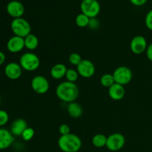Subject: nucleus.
<instances>
[{
    "label": "nucleus",
    "instance_id": "obj_17",
    "mask_svg": "<svg viewBox=\"0 0 152 152\" xmlns=\"http://www.w3.org/2000/svg\"><path fill=\"white\" fill-rule=\"evenodd\" d=\"M67 67L62 63H57L53 65L50 69V76L55 80H61L65 77L67 72Z\"/></svg>",
    "mask_w": 152,
    "mask_h": 152
},
{
    "label": "nucleus",
    "instance_id": "obj_20",
    "mask_svg": "<svg viewBox=\"0 0 152 152\" xmlns=\"http://www.w3.org/2000/svg\"><path fill=\"white\" fill-rule=\"evenodd\" d=\"M91 142L96 148H102L106 146L107 137L102 134H96L93 137Z\"/></svg>",
    "mask_w": 152,
    "mask_h": 152
},
{
    "label": "nucleus",
    "instance_id": "obj_12",
    "mask_svg": "<svg viewBox=\"0 0 152 152\" xmlns=\"http://www.w3.org/2000/svg\"><path fill=\"white\" fill-rule=\"evenodd\" d=\"M4 74L10 80H18L22 76V68L21 65L16 62H10L4 68Z\"/></svg>",
    "mask_w": 152,
    "mask_h": 152
},
{
    "label": "nucleus",
    "instance_id": "obj_18",
    "mask_svg": "<svg viewBox=\"0 0 152 152\" xmlns=\"http://www.w3.org/2000/svg\"><path fill=\"white\" fill-rule=\"evenodd\" d=\"M67 111H68L69 116L74 119L80 118L83 114V107L80 103L77 102H72L71 103H68Z\"/></svg>",
    "mask_w": 152,
    "mask_h": 152
},
{
    "label": "nucleus",
    "instance_id": "obj_26",
    "mask_svg": "<svg viewBox=\"0 0 152 152\" xmlns=\"http://www.w3.org/2000/svg\"><path fill=\"white\" fill-rule=\"evenodd\" d=\"M9 120V115L4 110H0V126H4Z\"/></svg>",
    "mask_w": 152,
    "mask_h": 152
},
{
    "label": "nucleus",
    "instance_id": "obj_25",
    "mask_svg": "<svg viewBox=\"0 0 152 152\" xmlns=\"http://www.w3.org/2000/svg\"><path fill=\"white\" fill-rule=\"evenodd\" d=\"M35 134V131L31 127H28L25 130V132L22 133V138L23 139V140L25 141H30L31 140L33 139V137H34Z\"/></svg>",
    "mask_w": 152,
    "mask_h": 152
},
{
    "label": "nucleus",
    "instance_id": "obj_3",
    "mask_svg": "<svg viewBox=\"0 0 152 152\" xmlns=\"http://www.w3.org/2000/svg\"><path fill=\"white\" fill-rule=\"evenodd\" d=\"M10 28L15 36L25 38L31 34V27L29 22L24 18H16L12 20Z\"/></svg>",
    "mask_w": 152,
    "mask_h": 152
},
{
    "label": "nucleus",
    "instance_id": "obj_7",
    "mask_svg": "<svg viewBox=\"0 0 152 152\" xmlns=\"http://www.w3.org/2000/svg\"><path fill=\"white\" fill-rule=\"evenodd\" d=\"M126 144V138L120 133H114L107 137L106 147L111 151H117L122 149Z\"/></svg>",
    "mask_w": 152,
    "mask_h": 152
},
{
    "label": "nucleus",
    "instance_id": "obj_4",
    "mask_svg": "<svg viewBox=\"0 0 152 152\" xmlns=\"http://www.w3.org/2000/svg\"><path fill=\"white\" fill-rule=\"evenodd\" d=\"M19 65L22 69L27 71H34L40 65V59L37 54L31 52L25 53L21 56Z\"/></svg>",
    "mask_w": 152,
    "mask_h": 152
},
{
    "label": "nucleus",
    "instance_id": "obj_27",
    "mask_svg": "<svg viewBox=\"0 0 152 152\" xmlns=\"http://www.w3.org/2000/svg\"><path fill=\"white\" fill-rule=\"evenodd\" d=\"M145 25L149 31H152V10H149L145 16Z\"/></svg>",
    "mask_w": 152,
    "mask_h": 152
},
{
    "label": "nucleus",
    "instance_id": "obj_31",
    "mask_svg": "<svg viewBox=\"0 0 152 152\" xmlns=\"http://www.w3.org/2000/svg\"><path fill=\"white\" fill-rule=\"evenodd\" d=\"M145 53H146V56L148 60L152 62V42L148 45Z\"/></svg>",
    "mask_w": 152,
    "mask_h": 152
},
{
    "label": "nucleus",
    "instance_id": "obj_9",
    "mask_svg": "<svg viewBox=\"0 0 152 152\" xmlns=\"http://www.w3.org/2000/svg\"><path fill=\"white\" fill-rule=\"evenodd\" d=\"M77 71L79 75L86 79L93 77L96 71L95 65L91 61L88 59H83L82 62L77 66Z\"/></svg>",
    "mask_w": 152,
    "mask_h": 152
},
{
    "label": "nucleus",
    "instance_id": "obj_11",
    "mask_svg": "<svg viewBox=\"0 0 152 152\" xmlns=\"http://www.w3.org/2000/svg\"><path fill=\"white\" fill-rule=\"evenodd\" d=\"M7 13L13 19L21 18L25 13V7L23 4L19 1L13 0L8 2L6 7Z\"/></svg>",
    "mask_w": 152,
    "mask_h": 152
},
{
    "label": "nucleus",
    "instance_id": "obj_13",
    "mask_svg": "<svg viewBox=\"0 0 152 152\" xmlns=\"http://www.w3.org/2000/svg\"><path fill=\"white\" fill-rule=\"evenodd\" d=\"M25 47L24 38L17 36H13L9 39L7 43V48L10 53H19L22 51Z\"/></svg>",
    "mask_w": 152,
    "mask_h": 152
},
{
    "label": "nucleus",
    "instance_id": "obj_2",
    "mask_svg": "<svg viewBox=\"0 0 152 152\" xmlns=\"http://www.w3.org/2000/svg\"><path fill=\"white\" fill-rule=\"evenodd\" d=\"M58 146L63 152H77L82 147V140L74 134L61 135L58 140Z\"/></svg>",
    "mask_w": 152,
    "mask_h": 152
},
{
    "label": "nucleus",
    "instance_id": "obj_14",
    "mask_svg": "<svg viewBox=\"0 0 152 152\" xmlns=\"http://www.w3.org/2000/svg\"><path fill=\"white\" fill-rule=\"evenodd\" d=\"M14 141V136L10 131L5 129H0V150L9 148Z\"/></svg>",
    "mask_w": 152,
    "mask_h": 152
},
{
    "label": "nucleus",
    "instance_id": "obj_33",
    "mask_svg": "<svg viewBox=\"0 0 152 152\" xmlns=\"http://www.w3.org/2000/svg\"><path fill=\"white\" fill-rule=\"evenodd\" d=\"M0 102H1V99H0Z\"/></svg>",
    "mask_w": 152,
    "mask_h": 152
},
{
    "label": "nucleus",
    "instance_id": "obj_15",
    "mask_svg": "<svg viewBox=\"0 0 152 152\" xmlns=\"http://www.w3.org/2000/svg\"><path fill=\"white\" fill-rule=\"evenodd\" d=\"M125 94H126V90L124 88V86L122 85L114 83L108 88V95L113 100H121L125 96Z\"/></svg>",
    "mask_w": 152,
    "mask_h": 152
},
{
    "label": "nucleus",
    "instance_id": "obj_30",
    "mask_svg": "<svg viewBox=\"0 0 152 152\" xmlns=\"http://www.w3.org/2000/svg\"><path fill=\"white\" fill-rule=\"evenodd\" d=\"M148 0H130L131 3L132 4L135 6H137V7H140V6L144 5L145 3L147 2Z\"/></svg>",
    "mask_w": 152,
    "mask_h": 152
},
{
    "label": "nucleus",
    "instance_id": "obj_22",
    "mask_svg": "<svg viewBox=\"0 0 152 152\" xmlns=\"http://www.w3.org/2000/svg\"><path fill=\"white\" fill-rule=\"evenodd\" d=\"M115 83L114 82V77H113V74H105L101 77L100 78V84L102 85L103 87L108 88H109L111 86Z\"/></svg>",
    "mask_w": 152,
    "mask_h": 152
},
{
    "label": "nucleus",
    "instance_id": "obj_1",
    "mask_svg": "<svg viewBox=\"0 0 152 152\" xmlns=\"http://www.w3.org/2000/svg\"><path fill=\"white\" fill-rule=\"evenodd\" d=\"M80 94L78 86L75 83L68 81L59 83L56 88V95L61 101L67 103L75 102Z\"/></svg>",
    "mask_w": 152,
    "mask_h": 152
},
{
    "label": "nucleus",
    "instance_id": "obj_28",
    "mask_svg": "<svg viewBox=\"0 0 152 152\" xmlns=\"http://www.w3.org/2000/svg\"><path fill=\"white\" fill-rule=\"evenodd\" d=\"M99 25H100V22L96 18H91V19H90L88 27L91 30H96L99 28Z\"/></svg>",
    "mask_w": 152,
    "mask_h": 152
},
{
    "label": "nucleus",
    "instance_id": "obj_23",
    "mask_svg": "<svg viewBox=\"0 0 152 152\" xmlns=\"http://www.w3.org/2000/svg\"><path fill=\"white\" fill-rule=\"evenodd\" d=\"M79 74L77 70L73 69V68H68L66 74H65V78L67 81L71 82V83H75L79 78Z\"/></svg>",
    "mask_w": 152,
    "mask_h": 152
},
{
    "label": "nucleus",
    "instance_id": "obj_19",
    "mask_svg": "<svg viewBox=\"0 0 152 152\" xmlns=\"http://www.w3.org/2000/svg\"><path fill=\"white\" fill-rule=\"evenodd\" d=\"M25 40V47L30 50H34L37 48L39 45V39L36 35L30 34L24 38Z\"/></svg>",
    "mask_w": 152,
    "mask_h": 152
},
{
    "label": "nucleus",
    "instance_id": "obj_32",
    "mask_svg": "<svg viewBox=\"0 0 152 152\" xmlns=\"http://www.w3.org/2000/svg\"><path fill=\"white\" fill-rule=\"evenodd\" d=\"M5 59H6L5 54H4L2 51H0V66L4 64V62H5Z\"/></svg>",
    "mask_w": 152,
    "mask_h": 152
},
{
    "label": "nucleus",
    "instance_id": "obj_8",
    "mask_svg": "<svg viewBox=\"0 0 152 152\" xmlns=\"http://www.w3.org/2000/svg\"><path fill=\"white\" fill-rule=\"evenodd\" d=\"M31 88L35 93L44 94L48 91L50 84L47 78L42 75L35 76L31 80Z\"/></svg>",
    "mask_w": 152,
    "mask_h": 152
},
{
    "label": "nucleus",
    "instance_id": "obj_10",
    "mask_svg": "<svg viewBox=\"0 0 152 152\" xmlns=\"http://www.w3.org/2000/svg\"><path fill=\"white\" fill-rule=\"evenodd\" d=\"M148 44L146 39L141 35L136 36L132 39L130 43L131 50L134 54L140 55L146 51Z\"/></svg>",
    "mask_w": 152,
    "mask_h": 152
},
{
    "label": "nucleus",
    "instance_id": "obj_5",
    "mask_svg": "<svg viewBox=\"0 0 152 152\" xmlns=\"http://www.w3.org/2000/svg\"><path fill=\"white\" fill-rule=\"evenodd\" d=\"M80 10L83 14L91 19L99 15L101 6L97 0H83L80 4Z\"/></svg>",
    "mask_w": 152,
    "mask_h": 152
},
{
    "label": "nucleus",
    "instance_id": "obj_6",
    "mask_svg": "<svg viewBox=\"0 0 152 152\" xmlns=\"http://www.w3.org/2000/svg\"><path fill=\"white\" fill-rule=\"evenodd\" d=\"M113 77L115 83L124 86L130 83L133 77V74L132 70L129 67L120 66L116 68L115 71H114Z\"/></svg>",
    "mask_w": 152,
    "mask_h": 152
},
{
    "label": "nucleus",
    "instance_id": "obj_24",
    "mask_svg": "<svg viewBox=\"0 0 152 152\" xmlns=\"http://www.w3.org/2000/svg\"><path fill=\"white\" fill-rule=\"evenodd\" d=\"M83 59H82V56H80V53H76V52H74V53H71L68 57V60H69V62L71 64V65H74V66H77L80 62H82Z\"/></svg>",
    "mask_w": 152,
    "mask_h": 152
},
{
    "label": "nucleus",
    "instance_id": "obj_16",
    "mask_svg": "<svg viewBox=\"0 0 152 152\" xmlns=\"http://www.w3.org/2000/svg\"><path fill=\"white\" fill-rule=\"evenodd\" d=\"M27 128H28V124L25 120L20 118L16 119L10 126V132L13 136L20 137Z\"/></svg>",
    "mask_w": 152,
    "mask_h": 152
},
{
    "label": "nucleus",
    "instance_id": "obj_21",
    "mask_svg": "<svg viewBox=\"0 0 152 152\" xmlns=\"http://www.w3.org/2000/svg\"><path fill=\"white\" fill-rule=\"evenodd\" d=\"M89 21H90V18L81 13L77 15V17H76L75 23L80 28H86V27L88 26Z\"/></svg>",
    "mask_w": 152,
    "mask_h": 152
},
{
    "label": "nucleus",
    "instance_id": "obj_29",
    "mask_svg": "<svg viewBox=\"0 0 152 152\" xmlns=\"http://www.w3.org/2000/svg\"><path fill=\"white\" fill-rule=\"evenodd\" d=\"M59 132L61 135H66L71 133V128L68 124H62L59 127Z\"/></svg>",
    "mask_w": 152,
    "mask_h": 152
}]
</instances>
